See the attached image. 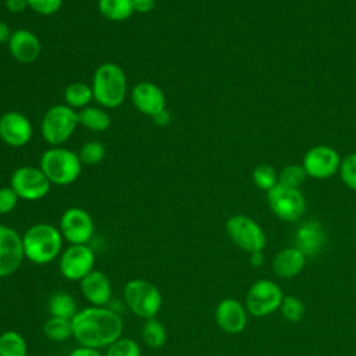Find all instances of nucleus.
Returning <instances> with one entry per match:
<instances>
[{"instance_id":"nucleus-37","label":"nucleus","mask_w":356,"mask_h":356,"mask_svg":"<svg viewBox=\"0 0 356 356\" xmlns=\"http://www.w3.org/2000/svg\"><path fill=\"white\" fill-rule=\"evenodd\" d=\"M4 7L7 11L18 14L28 8V0H4Z\"/></svg>"},{"instance_id":"nucleus-16","label":"nucleus","mask_w":356,"mask_h":356,"mask_svg":"<svg viewBox=\"0 0 356 356\" xmlns=\"http://www.w3.org/2000/svg\"><path fill=\"white\" fill-rule=\"evenodd\" d=\"M248 310L242 302L234 298L222 299L214 312V318L220 330L227 334H239L248 324Z\"/></svg>"},{"instance_id":"nucleus-36","label":"nucleus","mask_w":356,"mask_h":356,"mask_svg":"<svg viewBox=\"0 0 356 356\" xmlns=\"http://www.w3.org/2000/svg\"><path fill=\"white\" fill-rule=\"evenodd\" d=\"M18 195L14 192L11 186L0 188V214L11 213L18 204Z\"/></svg>"},{"instance_id":"nucleus-12","label":"nucleus","mask_w":356,"mask_h":356,"mask_svg":"<svg viewBox=\"0 0 356 356\" xmlns=\"http://www.w3.org/2000/svg\"><path fill=\"white\" fill-rule=\"evenodd\" d=\"M58 229L70 245H88L95 234V222L85 209L70 207L61 214Z\"/></svg>"},{"instance_id":"nucleus-5","label":"nucleus","mask_w":356,"mask_h":356,"mask_svg":"<svg viewBox=\"0 0 356 356\" xmlns=\"http://www.w3.org/2000/svg\"><path fill=\"white\" fill-rule=\"evenodd\" d=\"M122 298L129 312L143 320L154 318L163 306L160 289L150 281L134 278L124 285Z\"/></svg>"},{"instance_id":"nucleus-38","label":"nucleus","mask_w":356,"mask_h":356,"mask_svg":"<svg viewBox=\"0 0 356 356\" xmlns=\"http://www.w3.org/2000/svg\"><path fill=\"white\" fill-rule=\"evenodd\" d=\"M67 356H104V355H102V352L99 349L79 345L78 348L72 349Z\"/></svg>"},{"instance_id":"nucleus-28","label":"nucleus","mask_w":356,"mask_h":356,"mask_svg":"<svg viewBox=\"0 0 356 356\" xmlns=\"http://www.w3.org/2000/svg\"><path fill=\"white\" fill-rule=\"evenodd\" d=\"M43 332L50 341L64 342L72 338V323L68 318L50 316L43 325Z\"/></svg>"},{"instance_id":"nucleus-8","label":"nucleus","mask_w":356,"mask_h":356,"mask_svg":"<svg viewBox=\"0 0 356 356\" xmlns=\"http://www.w3.org/2000/svg\"><path fill=\"white\" fill-rule=\"evenodd\" d=\"M284 299L281 286L271 280H257L245 296V307L254 317H266L277 312Z\"/></svg>"},{"instance_id":"nucleus-31","label":"nucleus","mask_w":356,"mask_h":356,"mask_svg":"<svg viewBox=\"0 0 356 356\" xmlns=\"http://www.w3.org/2000/svg\"><path fill=\"white\" fill-rule=\"evenodd\" d=\"M306 178L307 174L302 164H288L278 171V184L288 188L300 189Z\"/></svg>"},{"instance_id":"nucleus-22","label":"nucleus","mask_w":356,"mask_h":356,"mask_svg":"<svg viewBox=\"0 0 356 356\" xmlns=\"http://www.w3.org/2000/svg\"><path fill=\"white\" fill-rule=\"evenodd\" d=\"M78 122L92 132H104L110 128L111 120L106 108L100 106H88L78 111Z\"/></svg>"},{"instance_id":"nucleus-30","label":"nucleus","mask_w":356,"mask_h":356,"mask_svg":"<svg viewBox=\"0 0 356 356\" xmlns=\"http://www.w3.org/2000/svg\"><path fill=\"white\" fill-rule=\"evenodd\" d=\"M281 312V316L288 321V323H300L305 317L306 307L305 303L302 302L300 298L295 295H284V299L281 302V306L278 309Z\"/></svg>"},{"instance_id":"nucleus-41","label":"nucleus","mask_w":356,"mask_h":356,"mask_svg":"<svg viewBox=\"0 0 356 356\" xmlns=\"http://www.w3.org/2000/svg\"><path fill=\"white\" fill-rule=\"evenodd\" d=\"M11 33H13V31L10 29L8 24L4 22V21H0V44L8 43V40L11 38Z\"/></svg>"},{"instance_id":"nucleus-42","label":"nucleus","mask_w":356,"mask_h":356,"mask_svg":"<svg viewBox=\"0 0 356 356\" xmlns=\"http://www.w3.org/2000/svg\"><path fill=\"white\" fill-rule=\"evenodd\" d=\"M264 263V254L263 252H254L250 254V264L253 267H260Z\"/></svg>"},{"instance_id":"nucleus-10","label":"nucleus","mask_w":356,"mask_h":356,"mask_svg":"<svg viewBox=\"0 0 356 356\" xmlns=\"http://www.w3.org/2000/svg\"><path fill=\"white\" fill-rule=\"evenodd\" d=\"M267 203L273 214L286 222L298 221L306 211V199L300 189L280 184L267 192Z\"/></svg>"},{"instance_id":"nucleus-21","label":"nucleus","mask_w":356,"mask_h":356,"mask_svg":"<svg viewBox=\"0 0 356 356\" xmlns=\"http://www.w3.org/2000/svg\"><path fill=\"white\" fill-rule=\"evenodd\" d=\"M305 264L306 256L296 246H288L275 253L271 267L277 277L288 280L300 274V271L305 268Z\"/></svg>"},{"instance_id":"nucleus-20","label":"nucleus","mask_w":356,"mask_h":356,"mask_svg":"<svg viewBox=\"0 0 356 356\" xmlns=\"http://www.w3.org/2000/svg\"><path fill=\"white\" fill-rule=\"evenodd\" d=\"M325 245V232L317 220L303 221L295 232V246L307 257L316 256Z\"/></svg>"},{"instance_id":"nucleus-3","label":"nucleus","mask_w":356,"mask_h":356,"mask_svg":"<svg viewBox=\"0 0 356 356\" xmlns=\"http://www.w3.org/2000/svg\"><path fill=\"white\" fill-rule=\"evenodd\" d=\"M93 100L103 108L120 107L128 93V81L124 70L115 63L100 64L92 76Z\"/></svg>"},{"instance_id":"nucleus-34","label":"nucleus","mask_w":356,"mask_h":356,"mask_svg":"<svg viewBox=\"0 0 356 356\" xmlns=\"http://www.w3.org/2000/svg\"><path fill=\"white\" fill-rule=\"evenodd\" d=\"M338 174L345 186L356 191V153H350L341 160Z\"/></svg>"},{"instance_id":"nucleus-6","label":"nucleus","mask_w":356,"mask_h":356,"mask_svg":"<svg viewBox=\"0 0 356 356\" xmlns=\"http://www.w3.org/2000/svg\"><path fill=\"white\" fill-rule=\"evenodd\" d=\"M78 122V111L67 104H54L44 113L40 122V134L50 146H61L75 132Z\"/></svg>"},{"instance_id":"nucleus-13","label":"nucleus","mask_w":356,"mask_h":356,"mask_svg":"<svg viewBox=\"0 0 356 356\" xmlns=\"http://www.w3.org/2000/svg\"><path fill=\"white\" fill-rule=\"evenodd\" d=\"M339 153L328 145H317L310 147L302 160V165L307 177L314 179H328L338 174L341 165Z\"/></svg>"},{"instance_id":"nucleus-14","label":"nucleus","mask_w":356,"mask_h":356,"mask_svg":"<svg viewBox=\"0 0 356 356\" xmlns=\"http://www.w3.org/2000/svg\"><path fill=\"white\" fill-rule=\"evenodd\" d=\"M25 259L22 235L14 228L0 224V278L13 275Z\"/></svg>"},{"instance_id":"nucleus-39","label":"nucleus","mask_w":356,"mask_h":356,"mask_svg":"<svg viewBox=\"0 0 356 356\" xmlns=\"http://www.w3.org/2000/svg\"><path fill=\"white\" fill-rule=\"evenodd\" d=\"M135 13L146 14L154 8V0H132Z\"/></svg>"},{"instance_id":"nucleus-23","label":"nucleus","mask_w":356,"mask_h":356,"mask_svg":"<svg viewBox=\"0 0 356 356\" xmlns=\"http://www.w3.org/2000/svg\"><path fill=\"white\" fill-rule=\"evenodd\" d=\"M47 310L51 317L72 320V317L78 313V306L72 295L64 291H57L50 295L47 302Z\"/></svg>"},{"instance_id":"nucleus-7","label":"nucleus","mask_w":356,"mask_h":356,"mask_svg":"<svg viewBox=\"0 0 356 356\" xmlns=\"http://www.w3.org/2000/svg\"><path fill=\"white\" fill-rule=\"evenodd\" d=\"M225 232L236 248L249 254L263 252L267 243V235L261 225L245 214L231 216L225 222Z\"/></svg>"},{"instance_id":"nucleus-15","label":"nucleus","mask_w":356,"mask_h":356,"mask_svg":"<svg viewBox=\"0 0 356 356\" xmlns=\"http://www.w3.org/2000/svg\"><path fill=\"white\" fill-rule=\"evenodd\" d=\"M33 135L29 118L19 111H7L0 115V139L10 147L28 145Z\"/></svg>"},{"instance_id":"nucleus-29","label":"nucleus","mask_w":356,"mask_h":356,"mask_svg":"<svg viewBox=\"0 0 356 356\" xmlns=\"http://www.w3.org/2000/svg\"><path fill=\"white\" fill-rule=\"evenodd\" d=\"M252 181L259 189L270 192L278 185V171L270 164H259L252 171Z\"/></svg>"},{"instance_id":"nucleus-25","label":"nucleus","mask_w":356,"mask_h":356,"mask_svg":"<svg viewBox=\"0 0 356 356\" xmlns=\"http://www.w3.org/2000/svg\"><path fill=\"white\" fill-rule=\"evenodd\" d=\"M93 100V92L92 86L83 82H72L70 83L64 90V104L68 107L79 111L88 106H90V102Z\"/></svg>"},{"instance_id":"nucleus-11","label":"nucleus","mask_w":356,"mask_h":356,"mask_svg":"<svg viewBox=\"0 0 356 356\" xmlns=\"http://www.w3.org/2000/svg\"><path fill=\"white\" fill-rule=\"evenodd\" d=\"M96 256L88 245H70L65 248L58 260L61 275L68 281H81L95 270Z\"/></svg>"},{"instance_id":"nucleus-32","label":"nucleus","mask_w":356,"mask_h":356,"mask_svg":"<svg viewBox=\"0 0 356 356\" xmlns=\"http://www.w3.org/2000/svg\"><path fill=\"white\" fill-rule=\"evenodd\" d=\"M106 156V147L99 140H89L83 143L78 152V157L82 165H96L103 161Z\"/></svg>"},{"instance_id":"nucleus-26","label":"nucleus","mask_w":356,"mask_h":356,"mask_svg":"<svg viewBox=\"0 0 356 356\" xmlns=\"http://www.w3.org/2000/svg\"><path fill=\"white\" fill-rule=\"evenodd\" d=\"M0 356H28V343L24 335L14 330L1 332Z\"/></svg>"},{"instance_id":"nucleus-27","label":"nucleus","mask_w":356,"mask_h":356,"mask_svg":"<svg viewBox=\"0 0 356 356\" xmlns=\"http://www.w3.org/2000/svg\"><path fill=\"white\" fill-rule=\"evenodd\" d=\"M142 339L145 345L152 349L163 348L167 341V330L164 324L156 317L145 320V324L142 327Z\"/></svg>"},{"instance_id":"nucleus-18","label":"nucleus","mask_w":356,"mask_h":356,"mask_svg":"<svg viewBox=\"0 0 356 356\" xmlns=\"http://www.w3.org/2000/svg\"><path fill=\"white\" fill-rule=\"evenodd\" d=\"M7 46L11 57L19 64L35 63L42 51L39 38L32 31L24 28L13 31Z\"/></svg>"},{"instance_id":"nucleus-1","label":"nucleus","mask_w":356,"mask_h":356,"mask_svg":"<svg viewBox=\"0 0 356 356\" xmlns=\"http://www.w3.org/2000/svg\"><path fill=\"white\" fill-rule=\"evenodd\" d=\"M72 337L81 346L103 349L110 346L124 331L121 316L107 306H88L72 317Z\"/></svg>"},{"instance_id":"nucleus-19","label":"nucleus","mask_w":356,"mask_h":356,"mask_svg":"<svg viewBox=\"0 0 356 356\" xmlns=\"http://www.w3.org/2000/svg\"><path fill=\"white\" fill-rule=\"evenodd\" d=\"M82 296L90 306H107L113 298V286L108 277L100 271L93 270L79 281Z\"/></svg>"},{"instance_id":"nucleus-2","label":"nucleus","mask_w":356,"mask_h":356,"mask_svg":"<svg viewBox=\"0 0 356 356\" xmlns=\"http://www.w3.org/2000/svg\"><path fill=\"white\" fill-rule=\"evenodd\" d=\"M64 238L60 229L47 222L31 225L22 235L25 259L31 263L43 266L60 257Z\"/></svg>"},{"instance_id":"nucleus-4","label":"nucleus","mask_w":356,"mask_h":356,"mask_svg":"<svg viewBox=\"0 0 356 356\" xmlns=\"http://www.w3.org/2000/svg\"><path fill=\"white\" fill-rule=\"evenodd\" d=\"M39 167L51 185L67 186L79 178L82 163L78 153L63 146H50L42 153Z\"/></svg>"},{"instance_id":"nucleus-17","label":"nucleus","mask_w":356,"mask_h":356,"mask_svg":"<svg viewBox=\"0 0 356 356\" xmlns=\"http://www.w3.org/2000/svg\"><path fill=\"white\" fill-rule=\"evenodd\" d=\"M129 96L134 107L147 117H153L165 108V95L163 89L153 82L143 81L136 83Z\"/></svg>"},{"instance_id":"nucleus-33","label":"nucleus","mask_w":356,"mask_h":356,"mask_svg":"<svg viewBox=\"0 0 356 356\" xmlns=\"http://www.w3.org/2000/svg\"><path fill=\"white\" fill-rule=\"evenodd\" d=\"M104 356H142V350L135 339L121 337L106 348Z\"/></svg>"},{"instance_id":"nucleus-9","label":"nucleus","mask_w":356,"mask_h":356,"mask_svg":"<svg viewBox=\"0 0 356 356\" xmlns=\"http://www.w3.org/2000/svg\"><path fill=\"white\" fill-rule=\"evenodd\" d=\"M10 186L19 199L36 202L46 197L51 189V182L47 179L40 167L22 165L13 171Z\"/></svg>"},{"instance_id":"nucleus-35","label":"nucleus","mask_w":356,"mask_h":356,"mask_svg":"<svg viewBox=\"0 0 356 356\" xmlns=\"http://www.w3.org/2000/svg\"><path fill=\"white\" fill-rule=\"evenodd\" d=\"M63 6V0H28V8L39 15H53Z\"/></svg>"},{"instance_id":"nucleus-24","label":"nucleus","mask_w":356,"mask_h":356,"mask_svg":"<svg viewBox=\"0 0 356 356\" xmlns=\"http://www.w3.org/2000/svg\"><path fill=\"white\" fill-rule=\"evenodd\" d=\"M97 8L106 19L113 22L125 21L135 13L132 0H99Z\"/></svg>"},{"instance_id":"nucleus-40","label":"nucleus","mask_w":356,"mask_h":356,"mask_svg":"<svg viewBox=\"0 0 356 356\" xmlns=\"http://www.w3.org/2000/svg\"><path fill=\"white\" fill-rule=\"evenodd\" d=\"M152 120H153V122H154L157 127H167V125L171 122L172 117H171V113H170L167 108H164V110L159 111L157 114H154V115L152 117Z\"/></svg>"}]
</instances>
